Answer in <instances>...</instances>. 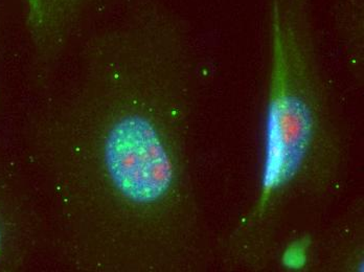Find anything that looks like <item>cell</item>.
I'll list each match as a JSON object with an SVG mask.
<instances>
[{
  "mask_svg": "<svg viewBox=\"0 0 364 272\" xmlns=\"http://www.w3.org/2000/svg\"><path fill=\"white\" fill-rule=\"evenodd\" d=\"M9 246V225L0 200V264L6 259Z\"/></svg>",
  "mask_w": 364,
  "mask_h": 272,
  "instance_id": "5b68a950",
  "label": "cell"
},
{
  "mask_svg": "<svg viewBox=\"0 0 364 272\" xmlns=\"http://www.w3.org/2000/svg\"><path fill=\"white\" fill-rule=\"evenodd\" d=\"M335 31L352 57L363 58L364 0H336L333 10Z\"/></svg>",
  "mask_w": 364,
  "mask_h": 272,
  "instance_id": "277c9868",
  "label": "cell"
},
{
  "mask_svg": "<svg viewBox=\"0 0 364 272\" xmlns=\"http://www.w3.org/2000/svg\"><path fill=\"white\" fill-rule=\"evenodd\" d=\"M198 64L183 19L137 0L88 35L40 110L35 148L68 264L190 268L201 223L188 134Z\"/></svg>",
  "mask_w": 364,
  "mask_h": 272,
  "instance_id": "6da1fadb",
  "label": "cell"
},
{
  "mask_svg": "<svg viewBox=\"0 0 364 272\" xmlns=\"http://www.w3.org/2000/svg\"><path fill=\"white\" fill-rule=\"evenodd\" d=\"M313 0H265L268 165L264 203L314 187L319 151L331 148L332 106L317 48ZM327 152V151H326Z\"/></svg>",
  "mask_w": 364,
  "mask_h": 272,
  "instance_id": "7a4b0ae2",
  "label": "cell"
},
{
  "mask_svg": "<svg viewBox=\"0 0 364 272\" xmlns=\"http://www.w3.org/2000/svg\"><path fill=\"white\" fill-rule=\"evenodd\" d=\"M24 24L34 54L38 80L46 87L58 76L73 43L90 22L137 0H21Z\"/></svg>",
  "mask_w": 364,
  "mask_h": 272,
  "instance_id": "3957f363",
  "label": "cell"
}]
</instances>
